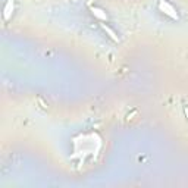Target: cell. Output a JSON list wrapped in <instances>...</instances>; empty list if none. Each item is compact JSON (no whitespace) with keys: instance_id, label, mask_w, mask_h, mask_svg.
<instances>
[{"instance_id":"cell-3","label":"cell","mask_w":188,"mask_h":188,"mask_svg":"<svg viewBox=\"0 0 188 188\" xmlns=\"http://www.w3.org/2000/svg\"><path fill=\"white\" fill-rule=\"evenodd\" d=\"M11 7H13V2L12 0H9L7 3H6V6H5V13H3V16H5V19L7 21L9 19V16H11Z\"/></svg>"},{"instance_id":"cell-5","label":"cell","mask_w":188,"mask_h":188,"mask_svg":"<svg viewBox=\"0 0 188 188\" xmlns=\"http://www.w3.org/2000/svg\"><path fill=\"white\" fill-rule=\"evenodd\" d=\"M184 112H185V116H187V119H188V107H187V106L184 107Z\"/></svg>"},{"instance_id":"cell-2","label":"cell","mask_w":188,"mask_h":188,"mask_svg":"<svg viewBox=\"0 0 188 188\" xmlns=\"http://www.w3.org/2000/svg\"><path fill=\"white\" fill-rule=\"evenodd\" d=\"M90 9L93 11V15H96V16L99 18V19H103V21H105V19H107L106 13L101 11V9H99V7H93V6H90Z\"/></svg>"},{"instance_id":"cell-1","label":"cell","mask_w":188,"mask_h":188,"mask_svg":"<svg viewBox=\"0 0 188 188\" xmlns=\"http://www.w3.org/2000/svg\"><path fill=\"white\" fill-rule=\"evenodd\" d=\"M159 9L163 11V13H166V15H169L171 18H173V19H177V18H178L177 11H175V9H173L168 2H165V0H162L160 3H159Z\"/></svg>"},{"instance_id":"cell-4","label":"cell","mask_w":188,"mask_h":188,"mask_svg":"<svg viewBox=\"0 0 188 188\" xmlns=\"http://www.w3.org/2000/svg\"><path fill=\"white\" fill-rule=\"evenodd\" d=\"M101 27H103V29H105L106 33H107L109 35H110V38H112V40H115V41H118V37H116V34H115V31H112L110 28L107 27V25H105V24H101Z\"/></svg>"}]
</instances>
